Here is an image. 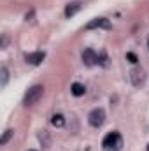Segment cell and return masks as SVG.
Segmentation results:
<instances>
[{
	"label": "cell",
	"instance_id": "6da1fadb",
	"mask_svg": "<svg viewBox=\"0 0 149 151\" xmlns=\"http://www.w3.org/2000/svg\"><path fill=\"white\" fill-rule=\"evenodd\" d=\"M121 146H123V137H121V134H117V132L107 134V135L104 137V141H102L104 151H119Z\"/></svg>",
	"mask_w": 149,
	"mask_h": 151
},
{
	"label": "cell",
	"instance_id": "7a4b0ae2",
	"mask_svg": "<svg viewBox=\"0 0 149 151\" xmlns=\"http://www.w3.org/2000/svg\"><path fill=\"white\" fill-rule=\"evenodd\" d=\"M42 95H44V86H40V84H34L27 93H25V99H23V104L28 107V106H34V104H37L39 100L42 99Z\"/></svg>",
	"mask_w": 149,
	"mask_h": 151
},
{
	"label": "cell",
	"instance_id": "3957f363",
	"mask_svg": "<svg viewBox=\"0 0 149 151\" xmlns=\"http://www.w3.org/2000/svg\"><path fill=\"white\" fill-rule=\"evenodd\" d=\"M104 121H105V111H104V109H100V107L93 109L91 113L88 114V123H90L91 127H95V128L102 127V125H104Z\"/></svg>",
	"mask_w": 149,
	"mask_h": 151
},
{
	"label": "cell",
	"instance_id": "277c9868",
	"mask_svg": "<svg viewBox=\"0 0 149 151\" xmlns=\"http://www.w3.org/2000/svg\"><path fill=\"white\" fill-rule=\"evenodd\" d=\"M130 79H132V84H133V86H142L144 81H146V70H144V69H139V67L132 69Z\"/></svg>",
	"mask_w": 149,
	"mask_h": 151
},
{
	"label": "cell",
	"instance_id": "5b68a950",
	"mask_svg": "<svg viewBox=\"0 0 149 151\" xmlns=\"http://www.w3.org/2000/svg\"><path fill=\"white\" fill-rule=\"evenodd\" d=\"M93 28H105V30H109L111 28V21L107 18H95V19H91L86 25V30H93Z\"/></svg>",
	"mask_w": 149,
	"mask_h": 151
},
{
	"label": "cell",
	"instance_id": "8992f818",
	"mask_svg": "<svg viewBox=\"0 0 149 151\" xmlns=\"http://www.w3.org/2000/svg\"><path fill=\"white\" fill-rule=\"evenodd\" d=\"M81 58H82V63L88 65V67H91V65H95L98 62V55L93 49H84L82 55H81Z\"/></svg>",
	"mask_w": 149,
	"mask_h": 151
},
{
	"label": "cell",
	"instance_id": "52a82bcc",
	"mask_svg": "<svg viewBox=\"0 0 149 151\" xmlns=\"http://www.w3.org/2000/svg\"><path fill=\"white\" fill-rule=\"evenodd\" d=\"M44 58H46V55H44L42 51H35V53H28V55H25V62L30 63V65H39Z\"/></svg>",
	"mask_w": 149,
	"mask_h": 151
},
{
	"label": "cell",
	"instance_id": "ba28073f",
	"mask_svg": "<svg viewBox=\"0 0 149 151\" xmlns=\"http://www.w3.org/2000/svg\"><path fill=\"white\" fill-rule=\"evenodd\" d=\"M70 91H72L74 97H81V95L86 93V88H84V84H81V83H74V84L70 86Z\"/></svg>",
	"mask_w": 149,
	"mask_h": 151
},
{
	"label": "cell",
	"instance_id": "9c48e42d",
	"mask_svg": "<svg viewBox=\"0 0 149 151\" xmlns=\"http://www.w3.org/2000/svg\"><path fill=\"white\" fill-rule=\"evenodd\" d=\"M81 9V4L79 2H74V4H69L67 7H65V16L67 18H70V16H74L75 12Z\"/></svg>",
	"mask_w": 149,
	"mask_h": 151
},
{
	"label": "cell",
	"instance_id": "30bf717a",
	"mask_svg": "<svg viewBox=\"0 0 149 151\" xmlns=\"http://www.w3.org/2000/svg\"><path fill=\"white\" fill-rule=\"evenodd\" d=\"M51 123H53V127L62 128V127L65 125V118H63V114H53V116H51Z\"/></svg>",
	"mask_w": 149,
	"mask_h": 151
},
{
	"label": "cell",
	"instance_id": "8fae6325",
	"mask_svg": "<svg viewBox=\"0 0 149 151\" xmlns=\"http://www.w3.org/2000/svg\"><path fill=\"white\" fill-rule=\"evenodd\" d=\"M12 135H14V130H11V128H7V130L4 132V135H2V139H0V144H2V146H5V144L9 142V139H11Z\"/></svg>",
	"mask_w": 149,
	"mask_h": 151
},
{
	"label": "cell",
	"instance_id": "7c38bea8",
	"mask_svg": "<svg viewBox=\"0 0 149 151\" xmlns=\"http://www.w3.org/2000/svg\"><path fill=\"white\" fill-rule=\"evenodd\" d=\"M0 76H2L0 86H5V84H7V79H9V72H7V67H5V65H2V69H0Z\"/></svg>",
	"mask_w": 149,
	"mask_h": 151
},
{
	"label": "cell",
	"instance_id": "4fadbf2b",
	"mask_svg": "<svg viewBox=\"0 0 149 151\" xmlns=\"http://www.w3.org/2000/svg\"><path fill=\"white\" fill-rule=\"evenodd\" d=\"M97 63H100L102 67H107V65H109V58H107V53H105V51H100L98 62H97Z\"/></svg>",
	"mask_w": 149,
	"mask_h": 151
},
{
	"label": "cell",
	"instance_id": "5bb4252c",
	"mask_svg": "<svg viewBox=\"0 0 149 151\" xmlns=\"http://www.w3.org/2000/svg\"><path fill=\"white\" fill-rule=\"evenodd\" d=\"M39 139H40V142H42L44 146L49 144V137H47V132H46V130H42V132L39 134Z\"/></svg>",
	"mask_w": 149,
	"mask_h": 151
},
{
	"label": "cell",
	"instance_id": "9a60e30c",
	"mask_svg": "<svg viewBox=\"0 0 149 151\" xmlns=\"http://www.w3.org/2000/svg\"><path fill=\"white\" fill-rule=\"evenodd\" d=\"M126 58H128V60H130L132 63H137V62H139V58H137V56H135L133 53H126Z\"/></svg>",
	"mask_w": 149,
	"mask_h": 151
},
{
	"label": "cell",
	"instance_id": "2e32d148",
	"mask_svg": "<svg viewBox=\"0 0 149 151\" xmlns=\"http://www.w3.org/2000/svg\"><path fill=\"white\" fill-rule=\"evenodd\" d=\"M28 151H35V150H28Z\"/></svg>",
	"mask_w": 149,
	"mask_h": 151
},
{
	"label": "cell",
	"instance_id": "e0dca14e",
	"mask_svg": "<svg viewBox=\"0 0 149 151\" xmlns=\"http://www.w3.org/2000/svg\"><path fill=\"white\" fill-rule=\"evenodd\" d=\"M148 151H149V144H148Z\"/></svg>",
	"mask_w": 149,
	"mask_h": 151
}]
</instances>
